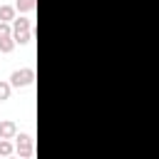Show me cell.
I'll use <instances>...</instances> for the list:
<instances>
[{"instance_id":"6da1fadb","label":"cell","mask_w":159,"mask_h":159,"mask_svg":"<svg viewBox=\"0 0 159 159\" xmlns=\"http://www.w3.org/2000/svg\"><path fill=\"white\" fill-rule=\"evenodd\" d=\"M32 80H35V70L32 67H22V70H15L10 75V84L12 87H27V84H32Z\"/></svg>"},{"instance_id":"7a4b0ae2","label":"cell","mask_w":159,"mask_h":159,"mask_svg":"<svg viewBox=\"0 0 159 159\" xmlns=\"http://www.w3.org/2000/svg\"><path fill=\"white\" fill-rule=\"evenodd\" d=\"M15 139H17V142H15L17 157H20V159H30V157H32V149H35V144H32V137H30V134H17Z\"/></svg>"},{"instance_id":"3957f363","label":"cell","mask_w":159,"mask_h":159,"mask_svg":"<svg viewBox=\"0 0 159 159\" xmlns=\"http://www.w3.org/2000/svg\"><path fill=\"white\" fill-rule=\"evenodd\" d=\"M20 32H32V20H27V17H15V20H12V35H20Z\"/></svg>"},{"instance_id":"277c9868","label":"cell","mask_w":159,"mask_h":159,"mask_svg":"<svg viewBox=\"0 0 159 159\" xmlns=\"http://www.w3.org/2000/svg\"><path fill=\"white\" fill-rule=\"evenodd\" d=\"M15 137H17V127H15V122H10V119L0 122V139H15Z\"/></svg>"},{"instance_id":"5b68a950","label":"cell","mask_w":159,"mask_h":159,"mask_svg":"<svg viewBox=\"0 0 159 159\" xmlns=\"http://www.w3.org/2000/svg\"><path fill=\"white\" fill-rule=\"evenodd\" d=\"M15 20V7L12 5H0V22H12Z\"/></svg>"},{"instance_id":"8992f818","label":"cell","mask_w":159,"mask_h":159,"mask_svg":"<svg viewBox=\"0 0 159 159\" xmlns=\"http://www.w3.org/2000/svg\"><path fill=\"white\" fill-rule=\"evenodd\" d=\"M37 7V0H15V10L20 12H32Z\"/></svg>"},{"instance_id":"52a82bcc","label":"cell","mask_w":159,"mask_h":159,"mask_svg":"<svg viewBox=\"0 0 159 159\" xmlns=\"http://www.w3.org/2000/svg\"><path fill=\"white\" fill-rule=\"evenodd\" d=\"M15 45H17V42H15L12 37H2V40H0V52H2V55H7V52H12V50H15Z\"/></svg>"},{"instance_id":"ba28073f","label":"cell","mask_w":159,"mask_h":159,"mask_svg":"<svg viewBox=\"0 0 159 159\" xmlns=\"http://www.w3.org/2000/svg\"><path fill=\"white\" fill-rule=\"evenodd\" d=\"M32 37H35V32H20V35H12V40H15L17 45H27V42H32Z\"/></svg>"},{"instance_id":"9c48e42d","label":"cell","mask_w":159,"mask_h":159,"mask_svg":"<svg viewBox=\"0 0 159 159\" xmlns=\"http://www.w3.org/2000/svg\"><path fill=\"white\" fill-rule=\"evenodd\" d=\"M12 154V142L10 139H0V157H10Z\"/></svg>"},{"instance_id":"30bf717a","label":"cell","mask_w":159,"mask_h":159,"mask_svg":"<svg viewBox=\"0 0 159 159\" xmlns=\"http://www.w3.org/2000/svg\"><path fill=\"white\" fill-rule=\"evenodd\" d=\"M10 89H12V84L5 82V80H0V99H7L10 97Z\"/></svg>"},{"instance_id":"8fae6325","label":"cell","mask_w":159,"mask_h":159,"mask_svg":"<svg viewBox=\"0 0 159 159\" xmlns=\"http://www.w3.org/2000/svg\"><path fill=\"white\" fill-rule=\"evenodd\" d=\"M2 37H12V25L10 22H0V40Z\"/></svg>"},{"instance_id":"7c38bea8","label":"cell","mask_w":159,"mask_h":159,"mask_svg":"<svg viewBox=\"0 0 159 159\" xmlns=\"http://www.w3.org/2000/svg\"><path fill=\"white\" fill-rule=\"evenodd\" d=\"M5 159H17V157H5Z\"/></svg>"},{"instance_id":"4fadbf2b","label":"cell","mask_w":159,"mask_h":159,"mask_svg":"<svg viewBox=\"0 0 159 159\" xmlns=\"http://www.w3.org/2000/svg\"><path fill=\"white\" fill-rule=\"evenodd\" d=\"M0 55H2V52H0Z\"/></svg>"}]
</instances>
